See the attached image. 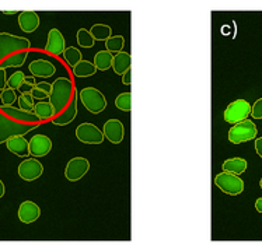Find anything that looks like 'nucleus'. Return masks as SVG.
Returning <instances> with one entry per match:
<instances>
[{
  "mask_svg": "<svg viewBox=\"0 0 262 249\" xmlns=\"http://www.w3.org/2000/svg\"><path fill=\"white\" fill-rule=\"evenodd\" d=\"M96 66L94 63H91L89 60H81L79 63L76 64L73 67V75L79 79H87V77H91V76L96 75Z\"/></svg>",
  "mask_w": 262,
  "mask_h": 249,
  "instance_id": "nucleus-24",
  "label": "nucleus"
},
{
  "mask_svg": "<svg viewBox=\"0 0 262 249\" xmlns=\"http://www.w3.org/2000/svg\"><path fill=\"white\" fill-rule=\"evenodd\" d=\"M113 60L114 55L108 51H100L94 55V66H96L97 70H101V72H105V70L111 69L113 67Z\"/></svg>",
  "mask_w": 262,
  "mask_h": 249,
  "instance_id": "nucleus-22",
  "label": "nucleus"
},
{
  "mask_svg": "<svg viewBox=\"0 0 262 249\" xmlns=\"http://www.w3.org/2000/svg\"><path fill=\"white\" fill-rule=\"evenodd\" d=\"M79 98H80L81 104L84 105L87 111L90 112V114H94V115L101 114L107 108V98H105V96L100 90L94 88V87H84L79 93Z\"/></svg>",
  "mask_w": 262,
  "mask_h": 249,
  "instance_id": "nucleus-4",
  "label": "nucleus"
},
{
  "mask_svg": "<svg viewBox=\"0 0 262 249\" xmlns=\"http://www.w3.org/2000/svg\"><path fill=\"white\" fill-rule=\"evenodd\" d=\"M76 39H77L79 47L87 49L93 48V47H94V42H96L93 35L90 34V31L86 30V28H80V30L77 31V34H76Z\"/></svg>",
  "mask_w": 262,
  "mask_h": 249,
  "instance_id": "nucleus-29",
  "label": "nucleus"
},
{
  "mask_svg": "<svg viewBox=\"0 0 262 249\" xmlns=\"http://www.w3.org/2000/svg\"><path fill=\"white\" fill-rule=\"evenodd\" d=\"M31 42L27 38L17 37L9 32H0V63L10 55L21 51H30Z\"/></svg>",
  "mask_w": 262,
  "mask_h": 249,
  "instance_id": "nucleus-3",
  "label": "nucleus"
},
{
  "mask_svg": "<svg viewBox=\"0 0 262 249\" xmlns=\"http://www.w3.org/2000/svg\"><path fill=\"white\" fill-rule=\"evenodd\" d=\"M0 111L5 114L6 117H9L13 121H17L20 123H41V121L38 119V117L34 114V112L24 111V109H20V108H16V106H0Z\"/></svg>",
  "mask_w": 262,
  "mask_h": 249,
  "instance_id": "nucleus-13",
  "label": "nucleus"
},
{
  "mask_svg": "<svg viewBox=\"0 0 262 249\" xmlns=\"http://www.w3.org/2000/svg\"><path fill=\"white\" fill-rule=\"evenodd\" d=\"M77 90L75 88V93H73V98L70 101V104L66 108H64L63 111L60 112L59 115L52 118V123L56 125V126H66V125H69L76 119L77 117Z\"/></svg>",
  "mask_w": 262,
  "mask_h": 249,
  "instance_id": "nucleus-14",
  "label": "nucleus"
},
{
  "mask_svg": "<svg viewBox=\"0 0 262 249\" xmlns=\"http://www.w3.org/2000/svg\"><path fill=\"white\" fill-rule=\"evenodd\" d=\"M132 64V56L128 52H118L117 55H114L113 60V69L117 75L122 76L126 70L130 69Z\"/></svg>",
  "mask_w": 262,
  "mask_h": 249,
  "instance_id": "nucleus-20",
  "label": "nucleus"
},
{
  "mask_svg": "<svg viewBox=\"0 0 262 249\" xmlns=\"http://www.w3.org/2000/svg\"><path fill=\"white\" fill-rule=\"evenodd\" d=\"M35 87H38V88H41L42 91H45L47 94H51V91H52V84H49V83H47V81L37 83V85H35Z\"/></svg>",
  "mask_w": 262,
  "mask_h": 249,
  "instance_id": "nucleus-38",
  "label": "nucleus"
},
{
  "mask_svg": "<svg viewBox=\"0 0 262 249\" xmlns=\"http://www.w3.org/2000/svg\"><path fill=\"white\" fill-rule=\"evenodd\" d=\"M32 112L37 115L38 119H39L41 122H42V121H48V119L55 117L54 108L51 105V102H37Z\"/></svg>",
  "mask_w": 262,
  "mask_h": 249,
  "instance_id": "nucleus-26",
  "label": "nucleus"
},
{
  "mask_svg": "<svg viewBox=\"0 0 262 249\" xmlns=\"http://www.w3.org/2000/svg\"><path fill=\"white\" fill-rule=\"evenodd\" d=\"M63 58L66 60V63L73 69L76 64L83 60V55H81L80 49L75 48V47H69V48H66L63 51Z\"/></svg>",
  "mask_w": 262,
  "mask_h": 249,
  "instance_id": "nucleus-27",
  "label": "nucleus"
},
{
  "mask_svg": "<svg viewBox=\"0 0 262 249\" xmlns=\"http://www.w3.org/2000/svg\"><path fill=\"white\" fill-rule=\"evenodd\" d=\"M6 146L10 153L18 155L21 159H27L30 155V144L24 136H11L10 139L6 140Z\"/></svg>",
  "mask_w": 262,
  "mask_h": 249,
  "instance_id": "nucleus-18",
  "label": "nucleus"
},
{
  "mask_svg": "<svg viewBox=\"0 0 262 249\" xmlns=\"http://www.w3.org/2000/svg\"><path fill=\"white\" fill-rule=\"evenodd\" d=\"M75 85L69 77H59L52 83V91L49 94V102L54 108L55 117L69 105L73 98Z\"/></svg>",
  "mask_w": 262,
  "mask_h": 249,
  "instance_id": "nucleus-1",
  "label": "nucleus"
},
{
  "mask_svg": "<svg viewBox=\"0 0 262 249\" xmlns=\"http://www.w3.org/2000/svg\"><path fill=\"white\" fill-rule=\"evenodd\" d=\"M250 115L254 119H262V97L254 102V105L251 106V114Z\"/></svg>",
  "mask_w": 262,
  "mask_h": 249,
  "instance_id": "nucleus-35",
  "label": "nucleus"
},
{
  "mask_svg": "<svg viewBox=\"0 0 262 249\" xmlns=\"http://www.w3.org/2000/svg\"><path fill=\"white\" fill-rule=\"evenodd\" d=\"M24 79H26V75L23 73V72H14L13 75L9 77V80H7V87L9 88H11V90H20V87L23 85V83H24Z\"/></svg>",
  "mask_w": 262,
  "mask_h": 249,
  "instance_id": "nucleus-31",
  "label": "nucleus"
},
{
  "mask_svg": "<svg viewBox=\"0 0 262 249\" xmlns=\"http://www.w3.org/2000/svg\"><path fill=\"white\" fill-rule=\"evenodd\" d=\"M41 216V209L38 207L37 203L31 200L23 201L18 207V220L24 224H31L37 221Z\"/></svg>",
  "mask_w": 262,
  "mask_h": 249,
  "instance_id": "nucleus-16",
  "label": "nucleus"
},
{
  "mask_svg": "<svg viewBox=\"0 0 262 249\" xmlns=\"http://www.w3.org/2000/svg\"><path fill=\"white\" fill-rule=\"evenodd\" d=\"M214 185L222 192H225L226 195H230V196H237L244 192V180L241 179L238 175L230 174L226 171L214 176Z\"/></svg>",
  "mask_w": 262,
  "mask_h": 249,
  "instance_id": "nucleus-5",
  "label": "nucleus"
},
{
  "mask_svg": "<svg viewBox=\"0 0 262 249\" xmlns=\"http://www.w3.org/2000/svg\"><path fill=\"white\" fill-rule=\"evenodd\" d=\"M7 88V76H6V69L0 67V91Z\"/></svg>",
  "mask_w": 262,
  "mask_h": 249,
  "instance_id": "nucleus-37",
  "label": "nucleus"
},
{
  "mask_svg": "<svg viewBox=\"0 0 262 249\" xmlns=\"http://www.w3.org/2000/svg\"><path fill=\"white\" fill-rule=\"evenodd\" d=\"M76 138L84 144H101L104 142V133L93 123H80L76 129Z\"/></svg>",
  "mask_w": 262,
  "mask_h": 249,
  "instance_id": "nucleus-8",
  "label": "nucleus"
},
{
  "mask_svg": "<svg viewBox=\"0 0 262 249\" xmlns=\"http://www.w3.org/2000/svg\"><path fill=\"white\" fill-rule=\"evenodd\" d=\"M0 101H2V105L11 106L17 101V94L16 91L11 90V88H5V90L0 93Z\"/></svg>",
  "mask_w": 262,
  "mask_h": 249,
  "instance_id": "nucleus-33",
  "label": "nucleus"
},
{
  "mask_svg": "<svg viewBox=\"0 0 262 249\" xmlns=\"http://www.w3.org/2000/svg\"><path fill=\"white\" fill-rule=\"evenodd\" d=\"M30 94H31L34 100L43 101V100H47V98H49V94H47L45 91H42L41 88H38V87H34Z\"/></svg>",
  "mask_w": 262,
  "mask_h": 249,
  "instance_id": "nucleus-36",
  "label": "nucleus"
},
{
  "mask_svg": "<svg viewBox=\"0 0 262 249\" xmlns=\"http://www.w3.org/2000/svg\"><path fill=\"white\" fill-rule=\"evenodd\" d=\"M89 31L94 38V41H104L105 42L108 38L113 37V28L107 24H94Z\"/></svg>",
  "mask_w": 262,
  "mask_h": 249,
  "instance_id": "nucleus-25",
  "label": "nucleus"
},
{
  "mask_svg": "<svg viewBox=\"0 0 262 249\" xmlns=\"http://www.w3.org/2000/svg\"><path fill=\"white\" fill-rule=\"evenodd\" d=\"M90 170V161L84 157H75L69 160L64 168V178L70 182L80 180Z\"/></svg>",
  "mask_w": 262,
  "mask_h": 249,
  "instance_id": "nucleus-9",
  "label": "nucleus"
},
{
  "mask_svg": "<svg viewBox=\"0 0 262 249\" xmlns=\"http://www.w3.org/2000/svg\"><path fill=\"white\" fill-rule=\"evenodd\" d=\"M38 126L39 123H20L13 121L0 111V144L6 143V140L11 136H24Z\"/></svg>",
  "mask_w": 262,
  "mask_h": 249,
  "instance_id": "nucleus-2",
  "label": "nucleus"
},
{
  "mask_svg": "<svg viewBox=\"0 0 262 249\" xmlns=\"http://www.w3.org/2000/svg\"><path fill=\"white\" fill-rule=\"evenodd\" d=\"M255 209H257L258 213H262V197H258L257 201H255Z\"/></svg>",
  "mask_w": 262,
  "mask_h": 249,
  "instance_id": "nucleus-41",
  "label": "nucleus"
},
{
  "mask_svg": "<svg viewBox=\"0 0 262 249\" xmlns=\"http://www.w3.org/2000/svg\"><path fill=\"white\" fill-rule=\"evenodd\" d=\"M18 26L23 32L31 34L39 27V17L35 11H21L18 14Z\"/></svg>",
  "mask_w": 262,
  "mask_h": 249,
  "instance_id": "nucleus-19",
  "label": "nucleus"
},
{
  "mask_svg": "<svg viewBox=\"0 0 262 249\" xmlns=\"http://www.w3.org/2000/svg\"><path fill=\"white\" fill-rule=\"evenodd\" d=\"M28 58V51H21V52H16L10 55L9 58H6L2 63L0 67L2 69H9V67H21L23 64L26 63V59Z\"/></svg>",
  "mask_w": 262,
  "mask_h": 249,
  "instance_id": "nucleus-23",
  "label": "nucleus"
},
{
  "mask_svg": "<svg viewBox=\"0 0 262 249\" xmlns=\"http://www.w3.org/2000/svg\"><path fill=\"white\" fill-rule=\"evenodd\" d=\"M255 151L257 154L262 159V138L255 139Z\"/></svg>",
  "mask_w": 262,
  "mask_h": 249,
  "instance_id": "nucleus-40",
  "label": "nucleus"
},
{
  "mask_svg": "<svg viewBox=\"0 0 262 249\" xmlns=\"http://www.w3.org/2000/svg\"><path fill=\"white\" fill-rule=\"evenodd\" d=\"M247 160L240 159V157H235V159H229L226 160L223 165H222V170L226 171V172H230V174L241 175L243 172L247 171Z\"/></svg>",
  "mask_w": 262,
  "mask_h": 249,
  "instance_id": "nucleus-21",
  "label": "nucleus"
},
{
  "mask_svg": "<svg viewBox=\"0 0 262 249\" xmlns=\"http://www.w3.org/2000/svg\"><path fill=\"white\" fill-rule=\"evenodd\" d=\"M18 176L23 180L32 182L43 174V165L37 159H26L18 165Z\"/></svg>",
  "mask_w": 262,
  "mask_h": 249,
  "instance_id": "nucleus-10",
  "label": "nucleus"
},
{
  "mask_svg": "<svg viewBox=\"0 0 262 249\" xmlns=\"http://www.w3.org/2000/svg\"><path fill=\"white\" fill-rule=\"evenodd\" d=\"M130 81H132V73H130V69H129L122 75V83L125 85H130Z\"/></svg>",
  "mask_w": 262,
  "mask_h": 249,
  "instance_id": "nucleus-39",
  "label": "nucleus"
},
{
  "mask_svg": "<svg viewBox=\"0 0 262 249\" xmlns=\"http://www.w3.org/2000/svg\"><path fill=\"white\" fill-rule=\"evenodd\" d=\"M64 49H66V42H64V37L62 35V32L59 31L58 28H52L48 32V41L45 45V51L54 56H59L63 53Z\"/></svg>",
  "mask_w": 262,
  "mask_h": 249,
  "instance_id": "nucleus-15",
  "label": "nucleus"
},
{
  "mask_svg": "<svg viewBox=\"0 0 262 249\" xmlns=\"http://www.w3.org/2000/svg\"><path fill=\"white\" fill-rule=\"evenodd\" d=\"M259 186H261V189H262V178H261V180H259Z\"/></svg>",
  "mask_w": 262,
  "mask_h": 249,
  "instance_id": "nucleus-44",
  "label": "nucleus"
},
{
  "mask_svg": "<svg viewBox=\"0 0 262 249\" xmlns=\"http://www.w3.org/2000/svg\"><path fill=\"white\" fill-rule=\"evenodd\" d=\"M35 85H37L35 77H34V76H26L24 83H23V85L20 87V91H21V94H30Z\"/></svg>",
  "mask_w": 262,
  "mask_h": 249,
  "instance_id": "nucleus-34",
  "label": "nucleus"
},
{
  "mask_svg": "<svg viewBox=\"0 0 262 249\" xmlns=\"http://www.w3.org/2000/svg\"><path fill=\"white\" fill-rule=\"evenodd\" d=\"M28 69L34 77H41V79H49L56 72L55 64L51 63L49 60H45V59H37V60L31 62Z\"/></svg>",
  "mask_w": 262,
  "mask_h": 249,
  "instance_id": "nucleus-17",
  "label": "nucleus"
},
{
  "mask_svg": "<svg viewBox=\"0 0 262 249\" xmlns=\"http://www.w3.org/2000/svg\"><path fill=\"white\" fill-rule=\"evenodd\" d=\"M257 125L250 119H246V121L235 123L234 126H231V129L229 130V140L233 144H240L254 140L257 138Z\"/></svg>",
  "mask_w": 262,
  "mask_h": 249,
  "instance_id": "nucleus-6",
  "label": "nucleus"
},
{
  "mask_svg": "<svg viewBox=\"0 0 262 249\" xmlns=\"http://www.w3.org/2000/svg\"><path fill=\"white\" fill-rule=\"evenodd\" d=\"M5 192H6V188H5V184H3V180L0 179V199L5 196Z\"/></svg>",
  "mask_w": 262,
  "mask_h": 249,
  "instance_id": "nucleus-42",
  "label": "nucleus"
},
{
  "mask_svg": "<svg viewBox=\"0 0 262 249\" xmlns=\"http://www.w3.org/2000/svg\"><path fill=\"white\" fill-rule=\"evenodd\" d=\"M115 106H117L119 111L130 112V109H132V94L129 91L119 94L115 98Z\"/></svg>",
  "mask_w": 262,
  "mask_h": 249,
  "instance_id": "nucleus-30",
  "label": "nucleus"
},
{
  "mask_svg": "<svg viewBox=\"0 0 262 249\" xmlns=\"http://www.w3.org/2000/svg\"><path fill=\"white\" fill-rule=\"evenodd\" d=\"M3 13H5L6 16H11V14H16V13H18V11H3Z\"/></svg>",
  "mask_w": 262,
  "mask_h": 249,
  "instance_id": "nucleus-43",
  "label": "nucleus"
},
{
  "mask_svg": "<svg viewBox=\"0 0 262 249\" xmlns=\"http://www.w3.org/2000/svg\"><path fill=\"white\" fill-rule=\"evenodd\" d=\"M251 114V105L246 100H235L225 111V121L227 123L235 125V123L246 121L248 115Z\"/></svg>",
  "mask_w": 262,
  "mask_h": 249,
  "instance_id": "nucleus-7",
  "label": "nucleus"
},
{
  "mask_svg": "<svg viewBox=\"0 0 262 249\" xmlns=\"http://www.w3.org/2000/svg\"><path fill=\"white\" fill-rule=\"evenodd\" d=\"M18 100V108L20 109H24V111L32 112L34 111V106H35V102H34V98H32L31 94H21V96L17 98Z\"/></svg>",
  "mask_w": 262,
  "mask_h": 249,
  "instance_id": "nucleus-32",
  "label": "nucleus"
},
{
  "mask_svg": "<svg viewBox=\"0 0 262 249\" xmlns=\"http://www.w3.org/2000/svg\"><path fill=\"white\" fill-rule=\"evenodd\" d=\"M104 138L113 144H119L125 138V127L119 119H108L102 127Z\"/></svg>",
  "mask_w": 262,
  "mask_h": 249,
  "instance_id": "nucleus-12",
  "label": "nucleus"
},
{
  "mask_svg": "<svg viewBox=\"0 0 262 249\" xmlns=\"http://www.w3.org/2000/svg\"><path fill=\"white\" fill-rule=\"evenodd\" d=\"M28 144H30V154L35 159H41V157L48 155L49 151L52 150V140L45 134L32 136Z\"/></svg>",
  "mask_w": 262,
  "mask_h": 249,
  "instance_id": "nucleus-11",
  "label": "nucleus"
},
{
  "mask_svg": "<svg viewBox=\"0 0 262 249\" xmlns=\"http://www.w3.org/2000/svg\"><path fill=\"white\" fill-rule=\"evenodd\" d=\"M123 47H125V38L122 35H113L105 41V51L111 53L122 52Z\"/></svg>",
  "mask_w": 262,
  "mask_h": 249,
  "instance_id": "nucleus-28",
  "label": "nucleus"
}]
</instances>
